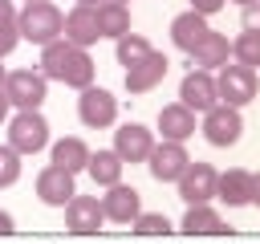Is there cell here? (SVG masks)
I'll list each match as a JSON object with an SVG mask.
<instances>
[{"mask_svg":"<svg viewBox=\"0 0 260 244\" xmlns=\"http://www.w3.org/2000/svg\"><path fill=\"white\" fill-rule=\"evenodd\" d=\"M41 73H45L49 81L69 85V89H85V85H93V61H89V53L77 49V45H69L65 37L41 45Z\"/></svg>","mask_w":260,"mask_h":244,"instance_id":"cell-1","label":"cell"},{"mask_svg":"<svg viewBox=\"0 0 260 244\" xmlns=\"http://www.w3.org/2000/svg\"><path fill=\"white\" fill-rule=\"evenodd\" d=\"M16 24H20V41H32V45H49L61 37V24H65V12L49 0H32L16 12Z\"/></svg>","mask_w":260,"mask_h":244,"instance_id":"cell-2","label":"cell"},{"mask_svg":"<svg viewBox=\"0 0 260 244\" xmlns=\"http://www.w3.org/2000/svg\"><path fill=\"white\" fill-rule=\"evenodd\" d=\"M8 146L16 155H37L49 146V122L41 110H16L8 118Z\"/></svg>","mask_w":260,"mask_h":244,"instance_id":"cell-3","label":"cell"},{"mask_svg":"<svg viewBox=\"0 0 260 244\" xmlns=\"http://www.w3.org/2000/svg\"><path fill=\"white\" fill-rule=\"evenodd\" d=\"M256 89H260L256 69H248V65H240V61L215 69V94H219L223 106H236V110H240V106H248V102L256 98Z\"/></svg>","mask_w":260,"mask_h":244,"instance_id":"cell-4","label":"cell"},{"mask_svg":"<svg viewBox=\"0 0 260 244\" xmlns=\"http://www.w3.org/2000/svg\"><path fill=\"white\" fill-rule=\"evenodd\" d=\"M4 98L16 110H41V102L49 98V77L41 69H16L4 73Z\"/></svg>","mask_w":260,"mask_h":244,"instance_id":"cell-5","label":"cell"},{"mask_svg":"<svg viewBox=\"0 0 260 244\" xmlns=\"http://www.w3.org/2000/svg\"><path fill=\"white\" fill-rule=\"evenodd\" d=\"M240 134H244V118H240L236 106L215 102L211 110H203V138H207L211 146H236Z\"/></svg>","mask_w":260,"mask_h":244,"instance_id":"cell-6","label":"cell"},{"mask_svg":"<svg viewBox=\"0 0 260 244\" xmlns=\"http://www.w3.org/2000/svg\"><path fill=\"white\" fill-rule=\"evenodd\" d=\"M77 118H81L89 130L114 126V118H118V98H114L110 89L85 85V89H81V98H77Z\"/></svg>","mask_w":260,"mask_h":244,"instance_id":"cell-7","label":"cell"},{"mask_svg":"<svg viewBox=\"0 0 260 244\" xmlns=\"http://www.w3.org/2000/svg\"><path fill=\"white\" fill-rule=\"evenodd\" d=\"M146 163H150V175L158 179V183H179V175L187 171V163H191V155H187V146L183 142H154V150L146 155Z\"/></svg>","mask_w":260,"mask_h":244,"instance_id":"cell-8","label":"cell"},{"mask_svg":"<svg viewBox=\"0 0 260 244\" xmlns=\"http://www.w3.org/2000/svg\"><path fill=\"white\" fill-rule=\"evenodd\" d=\"M215 179H219V171L211 163H187V171L179 175V199L183 203H211Z\"/></svg>","mask_w":260,"mask_h":244,"instance_id":"cell-9","label":"cell"},{"mask_svg":"<svg viewBox=\"0 0 260 244\" xmlns=\"http://www.w3.org/2000/svg\"><path fill=\"white\" fill-rule=\"evenodd\" d=\"M179 102H183L187 110H195V114L211 110V106L219 102V94H215V73H207V69H191V73L179 81Z\"/></svg>","mask_w":260,"mask_h":244,"instance_id":"cell-10","label":"cell"},{"mask_svg":"<svg viewBox=\"0 0 260 244\" xmlns=\"http://www.w3.org/2000/svg\"><path fill=\"white\" fill-rule=\"evenodd\" d=\"M114 150L122 163H146V155L154 150V134L142 122H126L114 130Z\"/></svg>","mask_w":260,"mask_h":244,"instance_id":"cell-11","label":"cell"},{"mask_svg":"<svg viewBox=\"0 0 260 244\" xmlns=\"http://www.w3.org/2000/svg\"><path fill=\"white\" fill-rule=\"evenodd\" d=\"M167 69H171V61H167L158 49H150L142 61H134V65L126 69V89H130V94H150V89L167 77Z\"/></svg>","mask_w":260,"mask_h":244,"instance_id":"cell-12","label":"cell"},{"mask_svg":"<svg viewBox=\"0 0 260 244\" xmlns=\"http://www.w3.org/2000/svg\"><path fill=\"white\" fill-rule=\"evenodd\" d=\"M98 203H102V216L114 220V224H130V220L142 211V195H138L134 187H126V183L106 187V195H102Z\"/></svg>","mask_w":260,"mask_h":244,"instance_id":"cell-13","label":"cell"},{"mask_svg":"<svg viewBox=\"0 0 260 244\" xmlns=\"http://www.w3.org/2000/svg\"><path fill=\"white\" fill-rule=\"evenodd\" d=\"M61 37L69 41V45H77V49H89L102 33H98V12L89 8V4H77V8H69L65 12V24H61Z\"/></svg>","mask_w":260,"mask_h":244,"instance_id":"cell-14","label":"cell"},{"mask_svg":"<svg viewBox=\"0 0 260 244\" xmlns=\"http://www.w3.org/2000/svg\"><path fill=\"white\" fill-rule=\"evenodd\" d=\"M37 195H41V203H49V207H65V203L77 195V187H73V175L49 163V167L37 175Z\"/></svg>","mask_w":260,"mask_h":244,"instance_id":"cell-15","label":"cell"},{"mask_svg":"<svg viewBox=\"0 0 260 244\" xmlns=\"http://www.w3.org/2000/svg\"><path fill=\"white\" fill-rule=\"evenodd\" d=\"M102 224H106V216H102V203H98L93 195H73V199L65 203V228H69V232L89 236V232H98Z\"/></svg>","mask_w":260,"mask_h":244,"instance_id":"cell-16","label":"cell"},{"mask_svg":"<svg viewBox=\"0 0 260 244\" xmlns=\"http://www.w3.org/2000/svg\"><path fill=\"white\" fill-rule=\"evenodd\" d=\"M187 57H191V65H195V69L215 73L219 65H228V57H232V41H228L223 33H207V37H203Z\"/></svg>","mask_w":260,"mask_h":244,"instance_id":"cell-17","label":"cell"},{"mask_svg":"<svg viewBox=\"0 0 260 244\" xmlns=\"http://www.w3.org/2000/svg\"><path fill=\"white\" fill-rule=\"evenodd\" d=\"M158 130L167 142H187L195 134V110H187L183 102H171L158 110Z\"/></svg>","mask_w":260,"mask_h":244,"instance_id":"cell-18","label":"cell"},{"mask_svg":"<svg viewBox=\"0 0 260 244\" xmlns=\"http://www.w3.org/2000/svg\"><path fill=\"white\" fill-rule=\"evenodd\" d=\"M215 195H219L228 207H244V203H252V171H244V167H228V171L215 179Z\"/></svg>","mask_w":260,"mask_h":244,"instance_id":"cell-19","label":"cell"},{"mask_svg":"<svg viewBox=\"0 0 260 244\" xmlns=\"http://www.w3.org/2000/svg\"><path fill=\"white\" fill-rule=\"evenodd\" d=\"M207 33H211L207 16H199V12H191V8H187V12H179V16L171 20V41H175L183 53H191V49H195Z\"/></svg>","mask_w":260,"mask_h":244,"instance_id":"cell-20","label":"cell"},{"mask_svg":"<svg viewBox=\"0 0 260 244\" xmlns=\"http://www.w3.org/2000/svg\"><path fill=\"white\" fill-rule=\"evenodd\" d=\"M93 12H98V33H102V37L118 41V37H126V33H130V4H118V0H102Z\"/></svg>","mask_w":260,"mask_h":244,"instance_id":"cell-21","label":"cell"},{"mask_svg":"<svg viewBox=\"0 0 260 244\" xmlns=\"http://www.w3.org/2000/svg\"><path fill=\"white\" fill-rule=\"evenodd\" d=\"M89 146L81 142V138H57L53 142V167H61V171H69V175H77V171H85V163H89Z\"/></svg>","mask_w":260,"mask_h":244,"instance_id":"cell-22","label":"cell"},{"mask_svg":"<svg viewBox=\"0 0 260 244\" xmlns=\"http://www.w3.org/2000/svg\"><path fill=\"white\" fill-rule=\"evenodd\" d=\"M122 159H118V150L110 146V150H98V155H89V163H85V171H89V179L93 183H102V187H114V183H122Z\"/></svg>","mask_w":260,"mask_h":244,"instance_id":"cell-23","label":"cell"},{"mask_svg":"<svg viewBox=\"0 0 260 244\" xmlns=\"http://www.w3.org/2000/svg\"><path fill=\"white\" fill-rule=\"evenodd\" d=\"M183 232L191 236H211V232H223V220L211 203H187V216H183Z\"/></svg>","mask_w":260,"mask_h":244,"instance_id":"cell-24","label":"cell"},{"mask_svg":"<svg viewBox=\"0 0 260 244\" xmlns=\"http://www.w3.org/2000/svg\"><path fill=\"white\" fill-rule=\"evenodd\" d=\"M232 61L256 69L260 65V28H244L236 41H232Z\"/></svg>","mask_w":260,"mask_h":244,"instance_id":"cell-25","label":"cell"},{"mask_svg":"<svg viewBox=\"0 0 260 244\" xmlns=\"http://www.w3.org/2000/svg\"><path fill=\"white\" fill-rule=\"evenodd\" d=\"M20 45V24H16V8L12 0H0V57H8Z\"/></svg>","mask_w":260,"mask_h":244,"instance_id":"cell-26","label":"cell"},{"mask_svg":"<svg viewBox=\"0 0 260 244\" xmlns=\"http://www.w3.org/2000/svg\"><path fill=\"white\" fill-rule=\"evenodd\" d=\"M114 53H118V65H134V61H142L146 53H150V41L146 37H138V33H126V37H118L114 41Z\"/></svg>","mask_w":260,"mask_h":244,"instance_id":"cell-27","label":"cell"},{"mask_svg":"<svg viewBox=\"0 0 260 244\" xmlns=\"http://www.w3.org/2000/svg\"><path fill=\"white\" fill-rule=\"evenodd\" d=\"M130 228H134L138 236H167V232H171V220H167L162 211H138V216L130 220Z\"/></svg>","mask_w":260,"mask_h":244,"instance_id":"cell-28","label":"cell"},{"mask_svg":"<svg viewBox=\"0 0 260 244\" xmlns=\"http://www.w3.org/2000/svg\"><path fill=\"white\" fill-rule=\"evenodd\" d=\"M16 179H20V155L4 142L0 146V187H12Z\"/></svg>","mask_w":260,"mask_h":244,"instance_id":"cell-29","label":"cell"},{"mask_svg":"<svg viewBox=\"0 0 260 244\" xmlns=\"http://www.w3.org/2000/svg\"><path fill=\"white\" fill-rule=\"evenodd\" d=\"M228 0H191V12H199V16H211V12H219Z\"/></svg>","mask_w":260,"mask_h":244,"instance_id":"cell-30","label":"cell"},{"mask_svg":"<svg viewBox=\"0 0 260 244\" xmlns=\"http://www.w3.org/2000/svg\"><path fill=\"white\" fill-rule=\"evenodd\" d=\"M12 228H16V220H12V211H4V207H0V236H8Z\"/></svg>","mask_w":260,"mask_h":244,"instance_id":"cell-31","label":"cell"},{"mask_svg":"<svg viewBox=\"0 0 260 244\" xmlns=\"http://www.w3.org/2000/svg\"><path fill=\"white\" fill-rule=\"evenodd\" d=\"M252 203H256V207H260V171H256V175H252Z\"/></svg>","mask_w":260,"mask_h":244,"instance_id":"cell-32","label":"cell"},{"mask_svg":"<svg viewBox=\"0 0 260 244\" xmlns=\"http://www.w3.org/2000/svg\"><path fill=\"white\" fill-rule=\"evenodd\" d=\"M8 118V98H4V89H0V122Z\"/></svg>","mask_w":260,"mask_h":244,"instance_id":"cell-33","label":"cell"},{"mask_svg":"<svg viewBox=\"0 0 260 244\" xmlns=\"http://www.w3.org/2000/svg\"><path fill=\"white\" fill-rule=\"evenodd\" d=\"M236 4H240V8H256L260 0H236Z\"/></svg>","mask_w":260,"mask_h":244,"instance_id":"cell-34","label":"cell"},{"mask_svg":"<svg viewBox=\"0 0 260 244\" xmlns=\"http://www.w3.org/2000/svg\"><path fill=\"white\" fill-rule=\"evenodd\" d=\"M77 4H89V8H98V4H102V0H77Z\"/></svg>","mask_w":260,"mask_h":244,"instance_id":"cell-35","label":"cell"},{"mask_svg":"<svg viewBox=\"0 0 260 244\" xmlns=\"http://www.w3.org/2000/svg\"><path fill=\"white\" fill-rule=\"evenodd\" d=\"M0 89H4V65H0Z\"/></svg>","mask_w":260,"mask_h":244,"instance_id":"cell-36","label":"cell"},{"mask_svg":"<svg viewBox=\"0 0 260 244\" xmlns=\"http://www.w3.org/2000/svg\"><path fill=\"white\" fill-rule=\"evenodd\" d=\"M118 4H126V0H118Z\"/></svg>","mask_w":260,"mask_h":244,"instance_id":"cell-37","label":"cell"},{"mask_svg":"<svg viewBox=\"0 0 260 244\" xmlns=\"http://www.w3.org/2000/svg\"><path fill=\"white\" fill-rule=\"evenodd\" d=\"M24 4H32V0H24Z\"/></svg>","mask_w":260,"mask_h":244,"instance_id":"cell-38","label":"cell"}]
</instances>
